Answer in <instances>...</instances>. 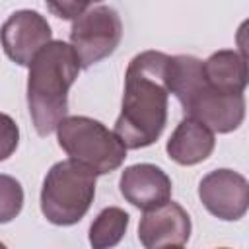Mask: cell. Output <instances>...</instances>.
I'll return each mask as SVG.
<instances>
[{
	"instance_id": "6da1fadb",
	"label": "cell",
	"mask_w": 249,
	"mask_h": 249,
	"mask_svg": "<svg viewBox=\"0 0 249 249\" xmlns=\"http://www.w3.org/2000/svg\"><path fill=\"white\" fill-rule=\"evenodd\" d=\"M167 60L165 53L144 51L126 66L121 115L113 130L126 150L152 146L167 124Z\"/></svg>"
},
{
	"instance_id": "7a4b0ae2",
	"label": "cell",
	"mask_w": 249,
	"mask_h": 249,
	"mask_svg": "<svg viewBox=\"0 0 249 249\" xmlns=\"http://www.w3.org/2000/svg\"><path fill=\"white\" fill-rule=\"evenodd\" d=\"M82 66L66 41H51L31 60L27 74V107L39 136H49L68 111V91Z\"/></svg>"
},
{
	"instance_id": "3957f363",
	"label": "cell",
	"mask_w": 249,
	"mask_h": 249,
	"mask_svg": "<svg viewBox=\"0 0 249 249\" xmlns=\"http://www.w3.org/2000/svg\"><path fill=\"white\" fill-rule=\"evenodd\" d=\"M167 89L173 93L185 117L202 123L218 134L233 132L245 119V97L222 93L210 88L202 74V60L193 54H175L167 60Z\"/></svg>"
},
{
	"instance_id": "277c9868",
	"label": "cell",
	"mask_w": 249,
	"mask_h": 249,
	"mask_svg": "<svg viewBox=\"0 0 249 249\" xmlns=\"http://www.w3.org/2000/svg\"><path fill=\"white\" fill-rule=\"evenodd\" d=\"M95 173L78 161H56L41 187V212L54 226H74L89 210L95 196Z\"/></svg>"
},
{
	"instance_id": "5b68a950",
	"label": "cell",
	"mask_w": 249,
	"mask_h": 249,
	"mask_svg": "<svg viewBox=\"0 0 249 249\" xmlns=\"http://www.w3.org/2000/svg\"><path fill=\"white\" fill-rule=\"evenodd\" d=\"M58 146L70 156L68 160L82 163L95 175L119 169L126 158V148L101 121L72 115L64 117L56 126Z\"/></svg>"
},
{
	"instance_id": "8992f818",
	"label": "cell",
	"mask_w": 249,
	"mask_h": 249,
	"mask_svg": "<svg viewBox=\"0 0 249 249\" xmlns=\"http://www.w3.org/2000/svg\"><path fill=\"white\" fill-rule=\"evenodd\" d=\"M123 39V21L119 12L107 4H91L72 21L70 47L80 66L89 68L113 54Z\"/></svg>"
},
{
	"instance_id": "52a82bcc",
	"label": "cell",
	"mask_w": 249,
	"mask_h": 249,
	"mask_svg": "<svg viewBox=\"0 0 249 249\" xmlns=\"http://www.w3.org/2000/svg\"><path fill=\"white\" fill-rule=\"evenodd\" d=\"M202 206L224 222L241 220L249 208V183L245 175L233 169H214L198 183Z\"/></svg>"
},
{
	"instance_id": "ba28073f",
	"label": "cell",
	"mask_w": 249,
	"mask_h": 249,
	"mask_svg": "<svg viewBox=\"0 0 249 249\" xmlns=\"http://www.w3.org/2000/svg\"><path fill=\"white\" fill-rule=\"evenodd\" d=\"M51 41V25L47 18L35 10H18L0 27L2 49L18 66H29L33 56Z\"/></svg>"
},
{
	"instance_id": "9c48e42d",
	"label": "cell",
	"mask_w": 249,
	"mask_h": 249,
	"mask_svg": "<svg viewBox=\"0 0 249 249\" xmlns=\"http://www.w3.org/2000/svg\"><path fill=\"white\" fill-rule=\"evenodd\" d=\"M191 237V218L187 210L167 200L146 210L138 224V239L144 249H161L167 245H183Z\"/></svg>"
},
{
	"instance_id": "30bf717a",
	"label": "cell",
	"mask_w": 249,
	"mask_h": 249,
	"mask_svg": "<svg viewBox=\"0 0 249 249\" xmlns=\"http://www.w3.org/2000/svg\"><path fill=\"white\" fill-rule=\"evenodd\" d=\"M121 195L140 210H152L171 200V179L154 163H134L124 167L119 179Z\"/></svg>"
},
{
	"instance_id": "8fae6325",
	"label": "cell",
	"mask_w": 249,
	"mask_h": 249,
	"mask_svg": "<svg viewBox=\"0 0 249 249\" xmlns=\"http://www.w3.org/2000/svg\"><path fill=\"white\" fill-rule=\"evenodd\" d=\"M214 146H216L214 132L208 130L202 123L185 117L171 132L165 150L169 160H173L175 163L196 165L214 152Z\"/></svg>"
},
{
	"instance_id": "7c38bea8",
	"label": "cell",
	"mask_w": 249,
	"mask_h": 249,
	"mask_svg": "<svg viewBox=\"0 0 249 249\" xmlns=\"http://www.w3.org/2000/svg\"><path fill=\"white\" fill-rule=\"evenodd\" d=\"M202 74L210 88L222 93L243 95L247 88V56L231 49L216 51L202 60Z\"/></svg>"
},
{
	"instance_id": "4fadbf2b",
	"label": "cell",
	"mask_w": 249,
	"mask_h": 249,
	"mask_svg": "<svg viewBox=\"0 0 249 249\" xmlns=\"http://www.w3.org/2000/svg\"><path fill=\"white\" fill-rule=\"evenodd\" d=\"M130 216L119 206H107L103 208L95 220L89 226V245L91 249H113L115 245L121 243L128 230Z\"/></svg>"
},
{
	"instance_id": "5bb4252c",
	"label": "cell",
	"mask_w": 249,
	"mask_h": 249,
	"mask_svg": "<svg viewBox=\"0 0 249 249\" xmlns=\"http://www.w3.org/2000/svg\"><path fill=\"white\" fill-rule=\"evenodd\" d=\"M23 208V187L12 177L0 173V224L12 222Z\"/></svg>"
},
{
	"instance_id": "9a60e30c",
	"label": "cell",
	"mask_w": 249,
	"mask_h": 249,
	"mask_svg": "<svg viewBox=\"0 0 249 249\" xmlns=\"http://www.w3.org/2000/svg\"><path fill=\"white\" fill-rule=\"evenodd\" d=\"M18 144H19V128L16 121L10 115L0 113V161H6L16 152Z\"/></svg>"
},
{
	"instance_id": "2e32d148",
	"label": "cell",
	"mask_w": 249,
	"mask_h": 249,
	"mask_svg": "<svg viewBox=\"0 0 249 249\" xmlns=\"http://www.w3.org/2000/svg\"><path fill=\"white\" fill-rule=\"evenodd\" d=\"M91 6V2H49L47 8L62 19H76L78 16H82L88 8Z\"/></svg>"
},
{
	"instance_id": "e0dca14e",
	"label": "cell",
	"mask_w": 249,
	"mask_h": 249,
	"mask_svg": "<svg viewBox=\"0 0 249 249\" xmlns=\"http://www.w3.org/2000/svg\"><path fill=\"white\" fill-rule=\"evenodd\" d=\"M161 249H185L183 245H167V247H161Z\"/></svg>"
},
{
	"instance_id": "ac0fdd59",
	"label": "cell",
	"mask_w": 249,
	"mask_h": 249,
	"mask_svg": "<svg viewBox=\"0 0 249 249\" xmlns=\"http://www.w3.org/2000/svg\"><path fill=\"white\" fill-rule=\"evenodd\" d=\"M0 249H8V247H6V245H4L2 241H0Z\"/></svg>"
},
{
	"instance_id": "d6986e66",
	"label": "cell",
	"mask_w": 249,
	"mask_h": 249,
	"mask_svg": "<svg viewBox=\"0 0 249 249\" xmlns=\"http://www.w3.org/2000/svg\"><path fill=\"white\" fill-rule=\"evenodd\" d=\"M218 249H228V247H218Z\"/></svg>"
}]
</instances>
